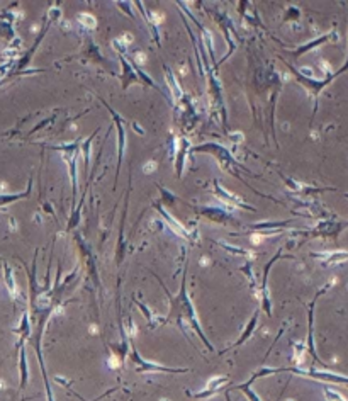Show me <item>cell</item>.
Returning a JSON list of instances; mask_svg holds the SVG:
<instances>
[{"instance_id": "6da1fadb", "label": "cell", "mask_w": 348, "mask_h": 401, "mask_svg": "<svg viewBox=\"0 0 348 401\" xmlns=\"http://www.w3.org/2000/svg\"><path fill=\"white\" fill-rule=\"evenodd\" d=\"M166 84H168V87H170V90H172L173 97H175L177 100L182 97V90H180V87H179V84H177L175 77H172V73H166Z\"/></svg>"}, {"instance_id": "7a4b0ae2", "label": "cell", "mask_w": 348, "mask_h": 401, "mask_svg": "<svg viewBox=\"0 0 348 401\" xmlns=\"http://www.w3.org/2000/svg\"><path fill=\"white\" fill-rule=\"evenodd\" d=\"M79 22L83 26L85 29H94L95 28V17L94 16H90V14H80L79 16Z\"/></svg>"}, {"instance_id": "3957f363", "label": "cell", "mask_w": 348, "mask_h": 401, "mask_svg": "<svg viewBox=\"0 0 348 401\" xmlns=\"http://www.w3.org/2000/svg\"><path fill=\"white\" fill-rule=\"evenodd\" d=\"M155 169H157V162H155V160H151V162L144 163V167H143L144 173H151V172H155Z\"/></svg>"}, {"instance_id": "277c9868", "label": "cell", "mask_w": 348, "mask_h": 401, "mask_svg": "<svg viewBox=\"0 0 348 401\" xmlns=\"http://www.w3.org/2000/svg\"><path fill=\"white\" fill-rule=\"evenodd\" d=\"M129 43H133V36L129 34H124L119 41H114V44H129Z\"/></svg>"}, {"instance_id": "5b68a950", "label": "cell", "mask_w": 348, "mask_h": 401, "mask_svg": "<svg viewBox=\"0 0 348 401\" xmlns=\"http://www.w3.org/2000/svg\"><path fill=\"white\" fill-rule=\"evenodd\" d=\"M136 63H138V65H144V61H146V55L144 53H141V51H139V53H136Z\"/></svg>"}, {"instance_id": "8992f818", "label": "cell", "mask_w": 348, "mask_h": 401, "mask_svg": "<svg viewBox=\"0 0 348 401\" xmlns=\"http://www.w3.org/2000/svg\"><path fill=\"white\" fill-rule=\"evenodd\" d=\"M229 138L235 141V143H240V141L243 140V135H241V133H231V135H229Z\"/></svg>"}, {"instance_id": "52a82bcc", "label": "cell", "mask_w": 348, "mask_h": 401, "mask_svg": "<svg viewBox=\"0 0 348 401\" xmlns=\"http://www.w3.org/2000/svg\"><path fill=\"white\" fill-rule=\"evenodd\" d=\"M262 240H264V238H262V235H253V236H251V243H255V245H258Z\"/></svg>"}, {"instance_id": "ba28073f", "label": "cell", "mask_w": 348, "mask_h": 401, "mask_svg": "<svg viewBox=\"0 0 348 401\" xmlns=\"http://www.w3.org/2000/svg\"><path fill=\"white\" fill-rule=\"evenodd\" d=\"M151 16L155 17V19H153L155 22H161V17H163V16H160V14H157V12H153V14H151Z\"/></svg>"}, {"instance_id": "9c48e42d", "label": "cell", "mask_w": 348, "mask_h": 401, "mask_svg": "<svg viewBox=\"0 0 348 401\" xmlns=\"http://www.w3.org/2000/svg\"><path fill=\"white\" fill-rule=\"evenodd\" d=\"M301 72L304 73V75H311V73H313V72H311L309 68H301Z\"/></svg>"}]
</instances>
